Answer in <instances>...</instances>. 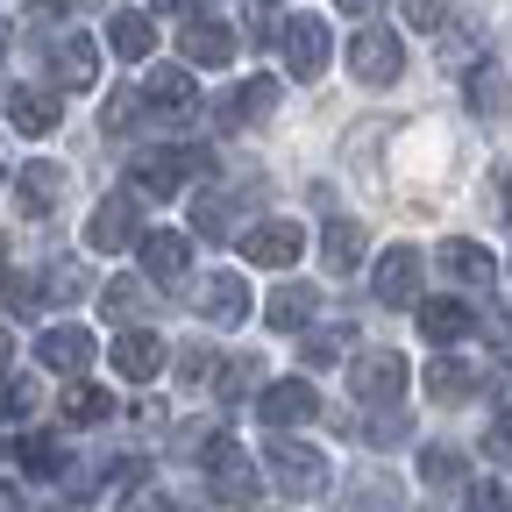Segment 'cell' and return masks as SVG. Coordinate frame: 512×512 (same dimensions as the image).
<instances>
[{"mask_svg":"<svg viewBox=\"0 0 512 512\" xmlns=\"http://www.w3.org/2000/svg\"><path fill=\"white\" fill-rule=\"evenodd\" d=\"M264 463H271V484L285 498H320V491H328V456L306 448V441H271Z\"/></svg>","mask_w":512,"mask_h":512,"instance_id":"cell-1","label":"cell"},{"mask_svg":"<svg viewBox=\"0 0 512 512\" xmlns=\"http://www.w3.org/2000/svg\"><path fill=\"white\" fill-rule=\"evenodd\" d=\"M406 356L399 349H370V356H356L349 363V392L363 399V406H399L406 399Z\"/></svg>","mask_w":512,"mask_h":512,"instance_id":"cell-2","label":"cell"},{"mask_svg":"<svg viewBox=\"0 0 512 512\" xmlns=\"http://www.w3.org/2000/svg\"><path fill=\"white\" fill-rule=\"evenodd\" d=\"M200 456H207V477H214V498H221V505H256V491H264V484H256V470H249V456H242L235 434H214Z\"/></svg>","mask_w":512,"mask_h":512,"instance_id":"cell-3","label":"cell"},{"mask_svg":"<svg viewBox=\"0 0 512 512\" xmlns=\"http://www.w3.org/2000/svg\"><path fill=\"white\" fill-rule=\"evenodd\" d=\"M349 72H356V86H392L399 72H406V50H399V36L392 29H356V43H349Z\"/></svg>","mask_w":512,"mask_h":512,"instance_id":"cell-4","label":"cell"},{"mask_svg":"<svg viewBox=\"0 0 512 512\" xmlns=\"http://www.w3.org/2000/svg\"><path fill=\"white\" fill-rule=\"evenodd\" d=\"M93 356H100V342L79 328V320H57V328H43V335H36V363H43V370H57V377H86V370H93Z\"/></svg>","mask_w":512,"mask_h":512,"instance_id":"cell-5","label":"cell"},{"mask_svg":"<svg viewBox=\"0 0 512 512\" xmlns=\"http://www.w3.org/2000/svg\"><path fill=\"white\" fill-rule=\"evenodd\" d=\"M242 256L256 271H285V264H299L306 256V228L299 221H256L249 235H242Z\"/></svg>","mask_w":512,"mask_h":512,"instance_id":"cell-6","label":"cell"},{"mask_svg":"<svg viewBox=\"0 0 512 512\" xmlns=\"http://www.w3.org/2000/svg\"><path fill=\"white\" fill-rule=\"evenodd\" d=\"M192 171H207V150H150L136 164V192H143V200H171Z\"/></svg>","mask_w":512,"mask_h":512,"instance_id":"cell-7","label":"cell"},{"mask_svg":"<svg viewBox=\"0 0 512 512\" xmlns=\"http://www.w3.org/2000/svg\"><path fill=\"white\" fill-rule=\"evenodd\" d=\"M278 43H285L292 79H320V72H328V22H320V15H292L278 29Z\"/></svg>","mask_w":512,"mask_h":512,"instance_id":"cell-8","label":"cell"},{"mask_svg":"<svg viewBox=\"0 0 512 512\" xmlns=\"http://www.w3.org/2000/svg\"><path fill=\"white\" fill-rule=\"evenodd\" d=\"M370 292H377L384 306H413V299H420V249H413V242L384 249V256H377V278H370Z\"/></svg>","mask_w":512,"mask_h":512,"instance_id":"cell-9","label":"cell"},{"mask_svg":"<svg viewBox=\"0 0 512 512\" xmlns=\"http://www.w3.org/2000/svg\"><path fill=\"white\" fill-rule=\"evenodd\" d=\"M50 79H57L64 93H86V86L100 79V43H93V36H57V43H50Z\"/></svg>","mask_w":512,"mask_h":512,"instance_id":"cell-10","label":"cell"},{"mask_svg":"<svg viewBox=\"0 0 512 512\" xmlns=\"http://www.w3.org/2000/svg\"><path fill=\"white\" fill-rule=\"evenodd\" d=\"M256 413H264V427H299V420L320 413V399H313V384H306V377H285V384H264Z\"/></svg>","mask_w":512,"mask_h":512,"instance_id":"cell-11","label":"cell"},{"mask_svg":"<svg viewBox=\"0 0 512 512\" xmlns=\"http://www.w3.org/2000/svg\"><path fill=\"white\" fill-rule=\"evenodd\" d=\"M143 107H157V114H192V107H200L192 64H157V72L143 79Z\"/></svg>","mask_w":512,"mask_h":512,"instance_id":"cell-12","label":"cell"},{"mask_svg":"<svg viewBox=\"0 0 512 512\" xmlns=\"http://www.w3.org/2000/svg\"><path fill=\"white\" fill-rule=\"evenodd\" d=\"M143 228H136V200H128V192H114V200H100L93 207V221H86V242L93 249H128Z\"/></svg>","mask_w":512,"mask_h":512,"instance_id":"cell-13","label":"cell"},{"mask_svg":"<svg viewBox=\"0 0 512 512\" xmlns=\"http://www.w3.org/2000/svg\"><path fill=\"white\" fill-rule=\"evenodd\" d=\"M200 313L214 320V328H242V320H249V285H242L235 271H214V278L200 285Z\"/></svg>","mask_w":512,"mask_h":512,"instance_id":"cell-14","label":"cell"},{"mask_svg":"<svg viewBox=\"0 0 512 512\" xmlns=\"http://www.w3.org/2000/svg\"><path fill=\"white\" fill-rule=\"evenodd\" d=\"M114 370H121L128 384H150V377L164 370V342H157L150 328H128V335L114 342Z\"/></svg>","mask_w":512,"mask_h":512,"instance_id":"cell-15","label":"cell"},{"mask_svg":"<svg viewBox=\"0 0 512 512\" xmlns=\"http://www.w3.org/2000/svg\"><path fill=\"white\" fill-rule=\"evenodd\" d=\"M413 306H420V335L441 342V349H448V342H463V335L477 328V313H470L463 299H413Z\"/></svg>","mask_w":512,"mask_h":512,"instance_id":"cell-16","label":"cell"},{"mask_svg":"<svg viewBox=\"0 0 512 512\" xmlns=\"http://www.w3.org/2000/svg\"><path fill=\"white\" fill-rule=\"evenodd\" d=\"M143 271L150 278H185L192 271V235H171V228H157V235H143Z\"/></svg>","mask_w":512,"mask_h":512,"instance_id":"cell-17","label":"cell"},{"mask_svg":"<svg viewBox=\"0 0 512 512\" xmlns=\"http://www.w3.org/2000/svg\"><path fill=\"white\" fill-rule=\"evenodd\" d=\"M278 107V79H249V86H235L228 100H221V121L228 128H249V121H264Z\"/></svg>","mask_w":512,"mask_h":512,"instance_id":"cell-18","label":"cell"},{"mask_svg":"<svg viewBox=\"0 0 512 512\" xmlns=\"http://www.w3.org/2000/svg\"><path fill=\"white\" fill-rule=\"evenodd\" d=\"M57 200H64V164H50V157L22 164V214H50Z\"/></svg>","mask_w":512,"mask_h":512,"instance_id":"cell-19","label":"cell"},{"mask_svg":"<svg viewBox=\"0 0 512 512\" xmlns=\"http://www.w3.org/2000/svg\"><path fill=\"white\" fill-rule=\"evenodd\" d=\"M420 384H427V399H441V406H456V399H470V384H477V370H470L463 356H434Z\"/></svg>","mask_w":512,"mask_h":512,"instance_id":"cell-20","label":"cell"},{"mask_svg":"<svg viewBox=\"0 0 512 512\" xmlns=\"http://www.w3.org/2000/svg\"><path fill=\"white\" fill-rule=\"evenodd\" d=\"M178 50H185V64H228V57H235V36H228L221 22H185Z\"/></svg>","mask_w":512,"mask_h":512,"instance_id":"cell-21","label":"cell"},{"mask_svg":"<svg viewBox=\"0 0 512 512\" xmlns=\"http://www.w3.org/2000/svg\"><path fill=\"white\" fill-rule=\"evenodd\" d=\"M441 264H448V278H463V285H498V264H491V249H477V242H441Z\"/></svg>","mask_w":512,"mask_h":512,"instance_id":"cell-22","label":"cell"},{"mask_svg":"<svg viewBox=\"0 0 512 512\" xmlns=\"http://www.w3.org/2000/svg\"><path fill=\"white\" fill-rule=\"evenodd\" d=\"M107 43H114V50H121L128 64H143V57L157 50V22H150V15H128V8H121V15L107 22Z\"/></svg>","mask_w":512,"mask_h":512,"instance_id":"cell-23","label":"cell"},{"mask_svg":"<svg viewBox=\"0 0 512 512\" xmlns=\"http://www.w3.org/2000/svg\"><path fill=\"white\" fill-rule=\"evenodd\" d=\"M8 121L22 128V136H50V128H57V100L50 93H8Z\"/></svg>","mask_w":512,"mask_h":512,"instance_id":"cell-24","label":"cell"},{"mask_svg":"<svg viewBox=\"0 0 512 512\" xmlns=\"http://www.w3.org/2000/svg\"><path fill=\"white\" fill-rule=\"evenodd\" d=\"M320 256H328V271H356L363 228H356V221H328V235H320Z\"/></svg>","mask_w":512,"mask_h":512,"instance_id":"cell-25","label":"cell"},{"mask_svg":"<svg viewBox=\"0 0 512 512\" xmlns=\"http://www.w3.org/2000/svg\"><path fill=\"white\" fill-rule=\"evenodd\" d=\"M264 320H271L278 335H292L299 320H313V292H306V285H285V292H278V299L264 306Z\"/></svg>","mask_w":512,"mask_h":512,"instance_id":"cell-26","label":"cell"},{"mask_svg":"<svg viewBox=\"0 0 512 512\" xmlns=\"http://www.w3.org/2000/svg\"><path fill=\"white\" fill-rule=\"evenodd\" d=\"M107 413H114V399L100 392V384H72V392H64V420H72V427H93Z\"/></svg>","mask_w":512,"mask_h":512,"instance_id":"cell-27","label":"cell"},{"mask_svg":"<svg viewBox=\"0 0 512 512\" xmlns=\"http://www.w3.org/2000/svg\"><path fill=\"white\" fill-rule=\"evenodd\" d=\"M22 470H29V477H57V470H64V456H57L50 434H22Z\"/></svg>","mask_w":512,"mask_h":512,"instance_id":"cell-28","label":"cell"},{"mask_svg":"<svg viewBox=\"0 0 512 512\" xmlns=\"http://www.w3.org/2000/svg\"><path fill=\"white\" fill-rule=\"evenodd\" d=\"M420 477H427V484H456V477H463V448H427V456H420Z\"/></svg>","mask_w":512,"mask_h":512,"instance_id":"cell-29","label":"cell"},{"mask_svg":"<svg viewBox=\"0 0 512 512\" xmlns=\"http://www.w3.org/2000/svg\"><path fill=\"white\" fill-rule=\"evenodd\" d=\"M136 114H143V93H136V86L114 93V100H107V136H128V121H136Z\"/></svg>","mask_w":512,"mask_h":512,"instance_id":"cell-30","label":"cell"},{"mask_svg":"<svg viewBox=\"0 0 512 512\" xmlns=\"http://www.w3.org/2000/svg\"><path fill=\"white\" fill-rule=\"evenodd\" d=\"M36 292H43V299H79V292H86V271H72V264H57V271H50V278H43Z\"/></svg>","mask_w":512,"mask_h":512,"instance_id":"cell-31","label":"cell"},{"mask_svg":"<svg viewBox=\"0 0 512 512\" xmlns=\"http://www.w3.org/2000/svg\"><path fill=\"white\" fill-rule=\"evenodd\" d=\"M342 349H349V335L328 328V335H313V342H306V363H313V370H328V363H342Z\"/></svg>","mask_w":512,"mask_h":512,"instance_id":"cell-32","label":"cell"},{"mask_svg":"<svg viewBox=\"0 0 512 512\" xmlns=\"http://www.w3.org/2000/svg\"><path fill=\"white\" fill-rule=\"evenodd\" d=\"M136 306H143V292H136V278H114V285H107V313H114V320H128V313H136Z\"/></svg>","mask_w":512,"mask_h":512,"instance_id":"cell-33","label":"cell"},{"mask_svg":"<svg viewBox=\"0 0 512 512\" xmlns=\"http://www.w3.org/2000/svg\"><path fill=\"white\" fill-rule=\"evenodd\" d=\"M121 512H178L164 491H150V484H128V498H121Z\"/></svg>","mask_w":512,"mask_h":512,"instance_id":"cell-34","label":"cell"},{"mask_svg":"<svg viewBox=\"0 0 512 512\" xmlns=\"http://www.w3.org/2000/svg\"><path fill=\"white\" fill-rule=\"evenodd\" d=\"M406 22L413 29H441L448 22V0H406Z\"/></svg>","mask_w":512,"mask_h":512,"instance_id":"cell-35","label":"cell"},{"mask_svg":"<svg viewBox=\"0 0 512 512\" xmlns=\"http://www.w3.org/2000/svg\"><path fill=\"white\" fill-rule=\"evenodd\" d=\"M178 377H185V384L214 377V349H185V356H178Z\"/></svg>","mask_w":512,"mask_h":512,"instance_id":"cell-36","label":"cell"},{"mask_svg":"<svg viewBox=\"0 0 512 512\" xmlns=\"http://www.w3.org/2000/svg\"><path fill=\"white\" fill-rule=\"evenodd\" d=\"M463 512H505V484H477V491L463 498Z\"/></svg>","mask_w":512,"mask_h":512,"instance_id":"cell-37","label":"cell"},{"mask_svg":"<svg viewBox=\"0 0 512 512\" xmlns=\"http://www.w3.org/2000/svg\"><path fill=\"white\" fill-rule=\"evenodd\" d=\"M249 377H256V363H228V370H221V399H242Z\"/></svg>","mask_w":512,"mask_h":512,"instance_id":"cell-38","label":"cell"},{"mask_svg":"<svg viewBox=\"0 0 512 512\" xmlns=\"http://www.w3.org/2000/svg\"><path fill=\"white\" fill-rule=\"evenodd\" d=\"M36 299H43V292H36V278H22V271H15V278H8V306H15V313H29Z\"/></svg>","mask_w":512,"mask_h":512,"instance_id":"cell-39","label":"cell"},{"mask_svg":"<svg viewBox=\"0 0 512 512\" xmlns=\"http://www.w3.org/2000/svg\"><path fill=\"white\" fill-rule=\"evenodd\" d=\"M29 406H36V392H29V384H22V377H15V384H8V406H0V413H8V420H22Z\"/></svg>","mask_w":512,"mask_h":512,"instance_id":"cell-40","label":"cell"},{"mask_svg":"<svg viewBox=\"0 0 512 512\" xmlns=\"http://www.w3.org/2000/svg\"><path fill=\"white\" fill-rule=\"evenodd\" d=\"M0 512H22V491L15 484H0Z\"/></svg>","mask_w":512,"mask_h":512,"instance_id":"cell-41","label":"cell"},{"mask_svg":"<svg viewBox=\"0 0 512 512\" xmlns=\"http://www.w3.org/2000/svg\"><path fill=\"white\" fill-rule=\"evenodd\" d=\"M342 8H349V15H370V8H377V0H342Z\"/></svg>","mask_w":512,"mask_h":512,"instance_id":"cell-42","label":"cell"},{"mask_svg":"<svg viewBox=\"0 0 512 512\" xmlns=\"http://www.w3.org/2000/svg\"><path fill=\"white\" fill-rule=\"evenodd\" d=\"M157 8H192V0H157Z\"/></svg>","mask_w":512,"mask_h":512,"instance_id":"cell-43","label":"cell"},{"mask_svg":"<svg viewBox=\"0 0 512 512\" xmlns=\"http://www.w3.org/2000/svg\"><path fill=\"white\" fill-rule=\"evenodd\" d=\"M0 57H8V36H0Z\"/></svg>","mask_w":512,"mask_h":512,"instance_id":"cell-44","label":"cell"},{"mask_svg":"<svg viewBox=\"0 0 512 512\" xmlns=\"http://www.w3.org/2000/svg\"><path fill=\"white\" fill-rule=\"evenodd\" d=\"M0 178H8V164H0Z\"/></svg>","mask_w":512,"mask_h":512,"instance_id":"cell-45","label":"cell"}]
</instances>
